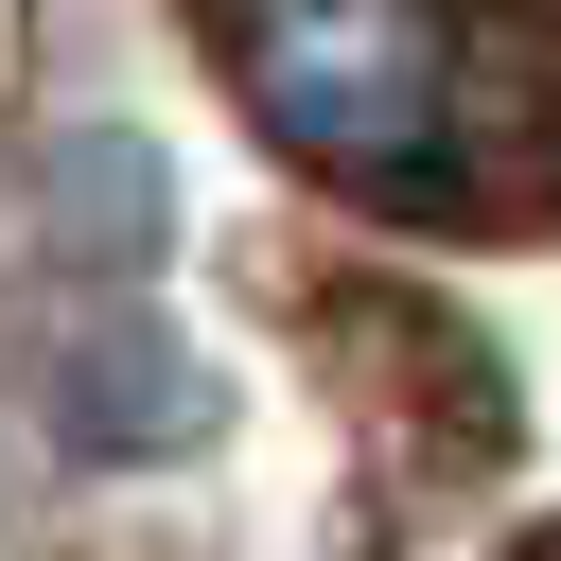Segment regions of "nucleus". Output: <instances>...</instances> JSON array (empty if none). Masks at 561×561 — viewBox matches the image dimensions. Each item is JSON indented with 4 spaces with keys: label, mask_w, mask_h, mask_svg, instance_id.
Returning a JSON list of instances; mask_svg holds the SVG:
<instances>
[{
    "label": "nucleus",
    "mask_w": 561,
    "mask_h": 561,
    "mask_svg": "<svg viewBox=\"0 0 561 561\" xmlns=\"http://www.w3.org/2000/svg\"><path fill=\"white\" fill-rule=\"evenodd\" d=\"M245 88L298 158L403 175L438 140V0H245Z\"/></svg>",
    "instance_id": "obj_1"
}]
</instances>
